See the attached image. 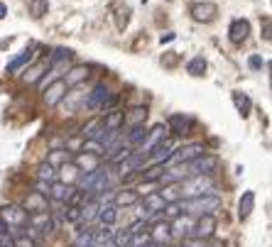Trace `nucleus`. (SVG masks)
<instances>
[{
	"instance_id": "28",
	"label": "nucleus",
	"mask_w": 272,
	"mask_h": 247,
	"mask_svg": "<svg viewBox=\"0 0 272 247\" xmlns=\"http://www.w3.org/2000/svg\"><path fill=\"white\" fill-rule=\"evenodd\" d=\"M233 103H236V108H238V113H241L243 118H248V113H250V108H253L250 98L243 91H233Z\"/></svg>"
},
{
	"instance_id": "53",
	"label": "nucleus",
	"mask_w": 272,
	"mask_h": 247,
	"mask_svg": "<svg viewBox=\"0 0 272 247\" xmlns=\"http://www.w3.org/2000/svg\"><path fill=\"white\" fill-rule=\"evenodd\" d=\"M211 247H226V245H223L221 240H213V243H211Z\"/></svg>"
},
{
	"instance_id": "1",
	"label": "nucleus",
	"mask_w": 272,
	"mask_h": 247,
	"mask_svg": "<svg viewBox=\"0 0 272 247\" xmlns=\"http://www.w3.org/2000/svg\"><path fill=\"white\" fill-rule=\"evenodd\" d=\"M71 59H74V52L71 49H54V54L49 57V71H44V76L39 79V86L47 88L54 79H59L61 74H66Z\"/></svg>"
},
{
	"instance_id": "27",
	"label": "nucleus",
	"mask_w": 272,
	"mask_h": 247,
	"mask_svg": "<svg viewBox=\"0 0 272 247\" xmlns=\"http://www.w3.org/2000/svg\"><path fill=\"white\" fill-rule=\"evenodd\" d=\"M159 196L164 198V203H174V201H181V188L177 181H172V184H167L162 191H159Z\"/></svg>"
},
{
	"instance_id": "21",
	"label": "nucleus",
	"mask_w": 272,
	"mask_h": 247,
	"mask_svg": "<svg viewBox=\"0 0 272 247\" xmlns=\"http://www.w3.org/2000/svg\"><path fill=\"white\" fill-rule=\"evenodd\" d=\"M253 208H255V193H253V191H245L243 198H241V203H238V216H241V220L250 218Z\"/></svg>"
},
{
	"instance_id": "35",
	"label": "nucleus",
	"mask_w": 272,
	"mask_h": 247,
	"mask_svg": "<svg viewBox=\"0 0 272 247\" xmlns=\"http://www.w3.org/2000/svg\"><path fill=\"white\" fill-rule=\"evenodd\" d=\"M44 69H47V62H42V64H37V66H32L30 71L22 76V81H25V83H37V81L44 76Z\"/></svg>"
},
{
	"instance_id": "13",
	"label": "nucleus",
	"mask_w": 272,
	"mask_h": 247,
	"mask_svg": "<svg viewBox=\"0 0 272 247\" xmlns=\"http://www.w3.org/2000/svg\"><path fill=\"white\" fill-rule=\"evenodd\" d=\"M74 193H76V188L71 184H61V181H54V184L49 186V196L57 201V203H69L71 198H74Z\"/></svg>"
},
{
	"instance_id": "47",
	"label": "nucleus",
	"mask_w": 272,
	"mask_h": 247,
	"mask_svg": "<svg viewBox=\"0 0 272 247\" xmlns=\"http://www.w3.org/2000/svg\"><path fill=\"white\" fill-rule=\"evenodd\" d=\"M181 247H209V245H206V240H201V238H186Z\"/></svg>"
},
{
	"instance_id": "20",
	"label": "nucleus",
	"mask_w": 272,
	"mask_h": 247,
	"mask_svg": "<svg viewBox=\"0 0 272 247\" xmlns=\"http://www.w3.org/2000/svg\"><path fill=\"white\" fill-rule=\"evenodd\" d=\"M145 137H147V127H145V123L130 125V132H128V145H130V147L142 145V142H145Z\"/></svg>"
},
{
	"instance_id": "41",
	"label": "nucleus",
	"mask_w": 272,
	"mask_h": 247,
	"mask_svg": "<svg viewBox=\"0 0 272 247\" xmlns=\"http://www.w3.org/2000/svg\"><path fill=\"white\" fill-rule=\"evenodd\" d=\"M162 213H164L167 218H172V220H174L177 216H181V201H174V203H164Z\"/></svg>"
},
{
	"instance_id": "42",
	"label": "nucleus",
	"mask_w": 272,
	"mask_h": 247,
	"mask_svg": "<svg viewBox=\"0 0 272 247\" xmlns=\"http://www.w3.org/2000/svg\"><path fill=\"white\" fill-rule=\"evenodd\" d=\"M98 208H101V206H96V203H86V206H81L79 211H81V218H84V220H93V218L98 216Z\"/></svg>"
},
{
	"instance_id": "46",
	"label": "nucleus",
	"mask_w": 272,
	"mask_h": 247,
	"mask_svg": "<svg viewBox=\"0 0 272 247\" xmlns=\"http://www.w3.org/2000/svg\"><path fill=\"white\" fill-rule=\"evenodd\" d=\"M248 66H250L253 71H260V69H263V57H260V54H253V57L248 59Z\"/></svg>"
},
{
	"instance_id": "10",
	"label": "nucleus",
	"mask_w": 272,
	"mask_h": 247,
	"mask_svg": "<svg viewBox=\"0 0 272 247\" xmlns=\"http://www.w3.org/2000/svg\"><path fill=\"white\" fill-rule=\"evenodd\" d=\"M189 127H191V118L184 115V113H174V115H169V120H167V130H169L172 135H177V137L186 135Z\"/></svg>"
},
{
	"instance_id": "34",
	"label": "nucleus",
	"mask_w": 272,
	"mask_h": 247,
	"mask_svg": "<svg viewBox=\"0 0 272 247\" xmlns=\"http://www.w3.org/2000/svg\"><path fill=\"white\" fill-rule=\"evenodd\" d=\"M186 71H189L191 76H204V74H206V59H204V57H194L191 62L186 64Z\"/></svg>"
},
{
	"instance_id": "24",
	"label": "nucleus",
	"mask_w": 272,
	"mask_h": 247,
	"mask_svg": "<svg viewBox=\"0 0 272 247\" xmlns=\"http://www.w3.org/2000/svg\"><path fill=\"white\" fill-rule=\"evenodd\" d=\"M79 169H86V171H93L98 169V155H91V152H79L76 155V162H74Z\"/></svg>"
},
{
	"instance_id": "38",
	"label": "nucleus",
	"mask_w": 272,
	"mask_h": 247,
	"mask_svg": "<svg viewBox=\"0 0 272 247\" xmlns=\"http://www.w3.org/2000/svg\"><path fill=\"white\" fill-rule=\"evenodd\" d=\"M150 243H152V240H150V233L140 230V233L130 235V243H128V247H147Z\"/></svg>"
},
{
	"instance_id": "44",
	"label": "nucleus",
	"mask_w": 272,
	"mask_h": 247,
	"mask_svg": "<svg viewBox=\"0 0 272 247\" xmlns=\"http://www.w3.org/2000/svg\"><path fill=\"white\" fill-rule=\"evenodd\" d=\"M128 243H130V233H125V230L113 238V245L116 247H128Z\"/></svg>"
},
{
	"instance_id": "23",
	"label": "nucleus",
	"mask_w": 272,
	"mask_h": 247,
	"mask_svg": "<svg viewBox=\"0 0 272 247\" xmlns=\"http://www.w3.org/2000/svg\"><path fill=\"white\" fill-rule=\"evenodd\" d=\"M59 169L61 171L57 174V179H59L61 184H74V181L79 179V166H76V164H69V162H66V164H61Z\"/></svg>"
},
{
	"instance_id": "15",
	"label": "nucleus",
	"mask_w": 272,
	"mask_h": 247,
	"mask_svg": "<svg viewBox=\"0 0 272 247\" xmlns=\"http://www.w3.org/2000/svg\"><path fill=\"white\" fill-rule=\"evenodd\" d=\"M25 211L27 213H47V196L32 191L30 196L25 198Z\"/></svg>"
},
{
	"instance_id": "9",
	"label": "nucleus",
	"mask_w": 272,
	"mask_h": 247,
	"mask_svg": "<svg viewBox=\"0 0 272 247\" xmlns=\"http://www.w3.org/2000/svg\"><path fill=\"white\" fill-rule=\"evenodd\" d=\"M191 233H194V238H201V240L211 238L213 233H216V218H213L211 213L201 216V218H199V223H194Z\"/></svg>"
},
{
	"instance_id": "19",
	"label": "nucleus",
	"mask_w": 272,
	"mask_h": 247,
	"mask_svg": "<svg viewBox=\"0 0 272 247\" xmlns=\"http://www.w3.org/2000/svg\"><path fill=\"white\" fill-rule=\"evenodd\" d=\"M86 79H89V69H86V66H74L71 71H66L64 83H66V88H71V86H79V83L86 81Z\"/></svg>"
},
{
	"instance_id": "6",
	"label": "nucleus",
	"mask_w": 272,
	"mask_h": 247,
	"mask_svg": "<svg viewBox=\"0 0 272 247\" xmlns=\"http://www.w3.org/2000/svg\"><path fill=\"white\" fill-rule=\"evenodd\" d=\"M189 171L191 174H213L216 171V166H218V157H213V155H199L196 159H191L189 162Z\"/></svg>"
},
{
	"instance_id": "22",
	"label": "nucleus",
	"mask_w": 272,
	"mask_h": 247,
	"mask_svg": "<svg viewBox=\"0 0 272 247\" xmlns=\"http://www.w3.org/2000/svg\"><path fill=\"white\" fill-rule=\"evenodd\" d=\"M169 235H172V225H169V223H157V225L152 228L150 240L152 243H164V245H167Z\"/></svg>"
},
{
	"instance_id": "43",
	"label": "nucleus",
	"mask_w": 272,
	"mask_h": 247,
	"mask_svg": "<svg viewBox=\"0 0 272 247\" xmlns=\"http://www.w3.org/2000/svg\"><path fill=\"white\" fill-rule=\"evenodd\" d=\"M12 247H34V240L27 235H17V238H12Z\"/></svg>"
},
{
	"instance_id": "18",
	"label": "nucleus",
	"mask_w": 272,
	"mask_h": 247,
	"mask_svg": "<svg viewBox=\"0 0 272 247\" xmlns=\"http://www.w3.org/2000/svg\"><path fill=\"white\" fill-rule=\"evenodd\" d=\"M32 59H34V47H27L20 57H15L12 62L7 64V74H17V71H20V69H25Z\"/></svg>"
},
{
	"instance_id": "51",
	"label": "nucleus",
	"mask_w": 272,
	"mask_h": 247,
	"mask_svg": "<svg viewBox=\"0 0 272 247\" xmlns=\"http://www.w3.org/2000/svg\"><path fill=\"white\" fill-rule=\"evenodd\" d=\"M265 42H270V20H265V32H263Z\"/></svg>"
},
{
	"instance_id": "2",
	"label": "nucleus",
	"mask_w": 272,
	"mask_h": 247,
	"mask_svg": "<svg viewBox=\"0 0 272 247\" xmlns=\"http://www.w3.org/2000/svg\"><path fill=\"white\" fill-rule=\"evenodd\" d=\"M216 208H221V196H216V193L194 196V198H189V201L181 206V211H186V213H199V216L213 213Z\"/></svg>"
},
{
	"instance_id": "25",
	"label": "nucleus",
	"mask_w": 272,
	"mask_h": 247,
	"mask_svg": "<svg viewBox=\"0 0 272 247\" xmlns=\"http://www.w3.org/2000/svg\"><path fill=\"white\" fill-rule=\"evenodd\" d=\"M32 225H34V228H39V233H42V235H52V233H54V220H52L49 216L44 218V213H34Z\"/></svg>"
},
{
	"instance_id": "37",
	"label": "nucleus",
	"mask_w": 272,
	"mask_h": 247,
	"mask_svg": "<svg viewBox=\"0 0 272 247\" xmlns=\"http://www.w3.org/2000/svg\"><path fill=\"white\" fill-rule=\"evenodd\" d=\"M191 228H194V223H191L189 218L177 216L174 218V228H172V233H174V235H184V233H191Z\"/></svg>"
},
{
	"instance_id": "49",
	"label": "nucleus",
	"mask_w": 272,
	"mask_h": 247,
	"mask_svg": "<svg viewBox=\"0 0 272 247\" xmlns=\"http://www.w3.org/2000/svg\"><path fill=\"white\" fill-rule=\"evenodd\" d=\"M76 91H79V88H76ZM71 93V95H69V105H71V108H74V105H79V103H81V95H79V93Z\"/></svg>"
},
{
	"instance_id": "16",
	"label": "nucleus",
	"mask_w": 272,
	"mask_h": 247,
	"mask_svg": "<svg viewBox=\"0 0 272 247\" xmlns=\"http://www.w3.org/2000/svg\"><path fill=\"white\" fill-rule=\"evenodd\" d=\"M113 206L116 208H123V206H135L137 201H140V193L137 191H133V188H123V191H118L116 196H113Z\"/></svg>"
},
{
	"instance_id": "3",
	"label": "nucleus",
	"mask_w": 272,
	"mask_h": 247,
	"mask_svg": "<svg viewBox=\"0 0 272 247\" xmlns=\"http://www.w3.org/2000/svg\"><path fill=\"white\" fill-rule=\"evenodd\" d=\"M181 196L194 198V196H204L213 188V179L211 174H191V179H186L184 184H179Z\"/></svg>"
},
{
	"instance_id": "11",
	"label": "nucleus",
	"mask_w": 272,
	"mask_h": 247,
	"mask_svg": "<svg viewBox=\"0 0 272 247\" xmlns=\"http://www.w3.org/2000/svg\"><path fill=\"white\" fill-rule=\"evenodd\" d=\"M204 145H199V142H194V145H186V147H181V150H174V155L169 157L172 162H181V164H186V162H191V159H196L199 155H204Z\"/></svg>"
},
{
	"instance_id": "45",
	"label": "nucleus",
	"mask_w": 272,
	"mask_h": 247,
	"mask_svg": "<svg viewBox=\"0 0 272 247\" xmlns=\"http://www.w3.org/2000/svg\"><path fill=\"white\" fill-rule=\"evenodd\" d=\"M66 220H69V223L81 220V211H79V206H69V208H66Z\"/></svg>"
},
{
	"instance_id": "30",
	"label": "nucleus",
	"mask_w": 272,
	"mask_h": 247,
	"mask_svg": "<svg viewBox=\"0 0 272 247\" xmlns=\"http://www.w3.org/2000/svg\"><path fill=\"white\" fill-rule=\"evenodd\" d=\"M25 2H27V12H30L34 20H39L49 10V2L47 0H25Z\"/></svg>"
},
{
	"instance_id": "12",
	"label": "nucleus",
	"mask_w": 272,
	"mask_h": 247,
	"mask_svg": "<svg viewBox=\"0 0 272 247\" xmlns=\"http://www.w3.org/2000/svg\"><path fill=\"white\" fill-rule=\"evenodd\" d=\"M248 32H250V22H248V20H243V17H238V20H233V22H231L228 39H231L233 44H243V42L248 39Z\"/></svg>"
},
{
	"instance_id": "54",
	"label": "nucleus",
	"mask_w": 272,
	"mask_h": 247,
	"mask_svg": "<svg viewBox=\"0 0 272 247\" xmlns=\"http://www.w3.org/2000/svg\"><path fill=\"white\" fill-rule=\"evenodd\" d=\"M147 247H167V245H164V243H150Z\"/></svg>"
},
{
	"instance_id": "5",
	"label": "nucleus",
	"mask_w": 272,
	"mask_h": 247,
	"mask_svg": "<svg viewBox=\"0 0 272 247\" xmlns=\"http://www.w3.org/2000/svg\"><path fill=\"white\" fill-rule=\"evenodd\" d=\"M0 220L10 228H22L30 218H27V211L25 208H20V206H5V208H0Z\"/></svg>"
},
{
	"instance_id": "32",
	"label": "nucleus",
	"mask_w": 272,
	"mask_h": 247,
	"mask_svg": "<svg viewBox=\"0 0 272 247\" xmlns=\"http://www.w3.org/2000/svg\"><path fill=\"white\" fill-rule=\"evenodd\" d=\"M37 179H39V181H47V184H54V181H57V169L44 162V164L37 169Z\"/></svg>"
},
{
	"instance_id": "14",
	"label": "nucleus",
	"mask_w": 272,
	"mask_h": 247,
	"mask_svg": "<svg viewBox=\"0 0 272 247\" xmlns=\"http://www.w3.org/2000/svg\"><path fill=\"white\" fill-rule=\"evenodd\" d=\"M172 155H174V147H172L169 142H164V140H162V142H157V145L150 150V157H152V162H154V164H167Z\"/></svg>"
},
{
	"instance_id": "36",
	"label": "nucleus",
	"mask_w": 272,
	"mask_h": 247,
	"mask_svg": "<svg viewBox=\"0 0 272 247\" xmlns=\"http://www.w3.org/2000/svg\"><path fill=\"white\" fill-rule=\"evenodd\" d=\"M103 132V120H91L89 125H84V137H89V140H98V135Z\"/></svg>"
},
{
	"instance_id": "50",
	"label": "nucleus",
	"mask_w": 272,
	"mask_h": 247,
	"mask_svg": "<svg viewBox=\"0 0 272 247\" xmlns=\"http://www.w3.org/2000/svg\"><path fill=\"white\" fill-rule=\"evenodd\" d=\"M174 37H177V34H174V32H169V34H162V37H159V42H162V44H167V42H172Z\"/></svg>"
},
{
	"instance_id": "17",
	"label": "nucleus",
	"mask_w": 272,
	"mask_h": 247,
	"mask_svg": "<svg viewBox=\"0 0 272 247\" xmlns=\"http://www.w3.org/2000/svg\"><path fill=\"white\" fill-rule=\"evenodd\" d=\"M142 208L147 211V213H162V208H164V198L159 196V191H152V193H145V201H142Z\"/></svg>"
},
{
	"instance_id": "7",
	"label": "nucleus",
	"mask_w": 272,
	"mask_h": 247,
	"mask_svg": "<svg viewBox=\"0 0 272 247\" xmlns=\"http://www.w3.org/2000/svg\"><path fill=\"white\" fill-rule=\"evenodd\" d=\"M66 83H64V79H54L49 86H47V91H44V103L49 105V108H54V105H59L61 100H64V95H66Z\"/></svg>"
},
{
	"instance_id": "31",
	"label": "nucleus",
	"mask_w": 272,
	"mask_h": 247,
	"mask_svg": "<svg viewBox=\"0 0 272 247\" xmlns=\"http://www.w3.org/2000/svg\"><path fill=\"white\" fill-rule=\"evenodd\" d=\"M123 115H125V113H121V110H111V113L103 118V127H106V130H121Z\"/></svg>"
},
{
	"instance_id": "52",
	"label": "nucleus",
	"mask_w": 272,
	"mask_h": 247,
	"mask_svg": "<svg viewBox=\"0 0 272 247\" xmlns=\"http://www.w3.org/2000/svg\"><path fill=\"white\" fill-rule=\"evenodd\" d=\"M5 15H7V5H2V2H0V20H2Z\"/></svg>"
},
{
	"instance_id": "29",
	"label": "nucleus",
	"mask_w": 272,
	"mask_h": 247,
	"mask_svg": "<svg viewBox=\"0 0 272 247\" xmlns=\"http://www.w3.org/2000/svg\"><path fill=\"white\" fill-rule=\"evenodd\" d=\"M96 218H98L103 225H113V223L118 220V208H116V206H101Z\"/></svg>"
},
{
	"instance_id": "26",
	"label": "nucleus",
	"mask_w": 272,
	"mask_h": 247,
	"mask_svg": "<svg viewBox=\"0 0 272 247\" xmlns=\"http://www.w3.org/2000/svg\"><path fill=\"white\" fill-rule=\"evenodd\" d=\"M145 120H147V108H142V105H137L128 115H123V125H140Z\"/></svg>"
},
{
	"instance_id": "40",
	"label": "nucleus",
	"mask_w": 272,
	"mask_h": 247,
	"mask_svg": "<svg viewBox=\"0 0 272 247\" xmlns=\"http://www.w3.org/2000/svg\"><path fill=\"white\" fill-rule=\"evenodd\" d=\"M103 145L98 142V140H86V142H81V152H91V155H103Z\"/></svg>"
},
{
	"instance_id": "39",
	"label": "nucleus",
	"mask_w": 272,
	"mask_h": 247,
	"mask_svg": "<svg viewBox=\"0 0 272 247\" xmlns=\"http://www.w3.org/2000/svg\"><path fill=\"white\" fill-rule=\"evenodd\" d=\"M164 171H167V164H154L145 171V181H159L164 176Z\"/></svg>"
},
{
	"instance_id": "33",
	"label": "nucleus",
	"mask_w": 272,
	"mask_h": 247,
	"mask_svg": "<svg viewBox=\"0 0 272 247\" xmlns=\"http://www.w3.org/2000/svg\"><path fill=\"white\" fill-rule=\"evenodd\" d=\"M69 152H71V150H52L49 157H47V164H52L54 169L61 166V164H66V162H69Z\"/></svg>"
},
{
	"instance_id": "8",
	"label": "nucleus",
	"mask_w": 272,
	"mask_h": 247,
	"mask_svg": "<svg viewBox=\"0 0 272 247\" xmlns=\"http://www.w3.org/2000/svg\"><path fill=\"white\" fill-rule=\"evenodd\" d=\"M216 15H218V7H216L213 2H196V5L191 7L194 22H213Z\"/></svg>"
},
{
	"instance_id": "4",
	"label": "nucleus",
	"mask_w": 272,
	"mask_h": 247,
	"mask_svg": "<svg viewBox=\"0 0 272 247\" xmlns=\"http://www.w3.org/2000/svg\"><path fill=\"white\" fill-rule=\"evenodd\" d=\"M108 98H111V91H108V86L98 83V86H96V88L89 93V98H84V108H86V110H91V113H96V110L106 108Z\"/></svg>"
},
{
	"instance_id": "48",
	"label": "nucleus",
	"mask_w": 272,
	"mask_h": 247,
	"mask_svg": "<svg viewBox=\"0 0 272 247\" xmlns=\"http://www.w3.org/2000/svg\"><path fill=\"white\" fill-rule=\"evenodd\" d=\"M49 186H52V184H47V181H39V179H37L34 191H37V193H42V196H49Z\"/></svg>"
}]
</instances>
